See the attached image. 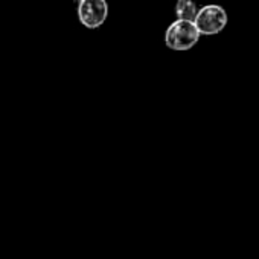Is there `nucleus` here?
Masks as SVG:
<instances>
[{"instance_id":"f257e3e1","label":"nucleus","mask_w":259,"mask_h":259,"mask_svg":"<svg viewBox=\"0 0 259 259\" xmlns=\"http://www.w3.org/2000/svg\"><path fill=\"white\" fill-rule=\"evenodd\" d=\"M201 34L195 22L177 19L168 26L165 32V45L171 51L183 52V51L192 49L198 43Z\"/></svg>"},{"instance_id":"f03ea898","label":"nucleus","mask_w":259,"mask_h":259,"mask_svg":"<svg viewBox=\"0 0 259 259\" xmlns=\"http://www.w3.org/2000/svg\"><path fill=\"white\" fill-rule=\"evenodd\" d=\"M227 11L221 5H204L198 10L195 25L201 35H217L227 26Z\"/></svg>"},{"instance_id":"7ed1b4c3","label":"nucleus","mask_w":259,"mask_h":259,"mask_svg":"<svg viewBox=\"0 0 259 259\" xmlns=\"http://www.w3.org/2000/svg\"><path fill=\"white\" fill-rule=\"evenodd\" d=\"M108 17L107 0H81L78 2V19L87 29L101 28Z\"/></svg>"},{"instance_id":"20e7f679","label":"nucleus","mask_w":259,"mask_h":259,"mask_svg":"<svg viewBox=\"0 0 259 259\" xmlns=\"http://www.w3.org/2000/svg\"><path fill=\"white\" fill-rule=\"evenodd\" d=\"M176 16L177 19H182V20H195L197 14H198V10H197V5L194 0H177L176 4Z\"/></svg>"},{"instance_id":"39448f33","label":"nucleus","mask_w":259,"mask_h":259,"mask_svg":"<svg viewBox=\"0 0 259 259\" xmlns=\"http://www.w3.org/2000/svg\"><path fill=\"white\" fill-rule=\"evenodd\" d=\"M72 2H81V0H72Z\"/></svg>"}]
</instances>
